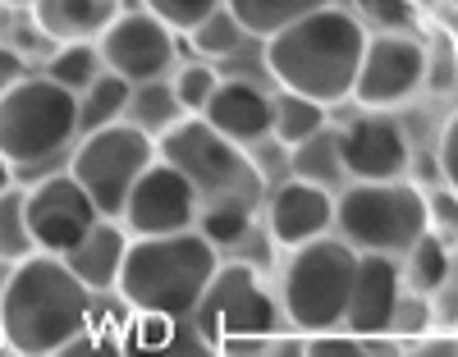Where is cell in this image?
<instances>
[{
    "instance_id": "7402d4cb",
    "label": "cell",
    "mask_w": 458,
    "mask_h": 357,
    "mask_svg": "<svg viewBox=\"0 0 458 357\" xmlns=\"http://www.w3.org/2000/svg\"><path fill=\"white\" fill-rule=\"evenodd\" d=\"M330 124V106L317 101V97H302L293 88H280L276 92V142L280 147H298V142H308L312 133H321Z\"/></svg>"
},
{
    "instance_id": "b9f144b4",
    "label": "cell",
    "mask_w": 458,
    "mask_h": 357,
    "mask_svg": "<svg viewBox=\"0 0 458 357\" xmlns=\"http://www.w3.org/2000/svg\"><path fill=\"white\" fill-rule=\"evenodd\" d=\"M449 5H454V10H458V0H449Z\"/></svg>"
},
{
    "instance_id": "e575fe53",
    "label": "cell",
    "mask_w": 458,
    "mask_h": 357,
    "mask_svg": "<svg viewBox=\"0 0 458 357\" xmlns=\"http://www.w3.org/2000/svg\"><path fill=\"white\" fill-rule=\"evenodd\" d=\"M358 19H371L376 28H408L417 14V0H353Z\"/></svg>"
},
{
    "instance_id": "e0dca14e",
    "label": "cell",
    "mask_w": 458,
    "mask_h": 357,
    "mask_svg": "<svg viewBox=\"0 0 458 357\" xmlns=\"http://www.w3.org/2000/svg\"><path fill=\"white\" fill-rule=\"evenodd\" d=\"M202 115L225 138H234L248 151L276 133V97L266 88H257V83H248V78H225Z\"/></svg>"
},
{
    "instance_id": "f546056e",
    "label": "cell",
    "mask_w": 458,
    "mask_h": 357,
    "mask_svg": "<svg viewBox=\"0 0 458 357\" xmlns=\"http://www.w3.org/2000/svg\"><path fill=\"white\" fill-rule=\"evenodd\" d=\"M170 83H174V97H179L183 115H202V110L211 106V97H216V88L225 83V78L211 69V60H188V64L174 69Z\"/></svg>"
},
{
    "instance_id": "2e32d148",
    "label": "cell",
    "mask_w": 458,
    "mask_h": 357,
    "mask_svg": "<svg viewBox=\"0 0 458 357\" xmlns=\"http://www.w3.org/2000/svg\"><path fill=\"white\" fill-rule=\"evenodd\" d=\"M335 207L339 197L321 183H308V179H289L280 183L271 197H266V229L280 248H302L312 238H326L335 234Z\"/></svg>"
},
{
    "instance_id": "4dcf8cb0",
    "label": "cell",
    "mask_w": 458,
    "mask_h": 357,
    "mask_svg": "<svg viewBox=\"0 0 458 357\" xmlns=\"http://www.w3.org/2000/svg\"><path fill=\"white\" fill-rule=\"evenodd\" d=\"M431 330H436V302H431V293H422V289H403V298H399V307H394V326H390V335L403 339V344H417V339L431 335Z\"/></svg>"
},
{
    "instance_id": "83f0119b",
    "label": "cell",
    "mask_w": 458,
    "mask_h": 357,
    "mask_svg": "<svg viewBox=\"0 0 458 357\" xmlns=\"http://www.w3.org/2000/svg\"><path fill=\"white\" fill-rule=\"evenodd\" d=\"M248 28L239 23V14L234 10H216L207 23H198L193 32H188V47H193L202 60H229V55H239L243 47H248Z\"/></svg>"
},
{
    "instance_id": "d590c367",
    "label": "cell",
    "mask_w": 458,
    "mask_h": 357,
    "mask_svg": "<svg viewBox=\"0 0 458 357\" xmlns=\"http://www.w3.org/2000/svg\"><path fill=\"white\" fill-rule=\"evenodd\" d=\"M431 302H436V326H445V330H458V243H454L449 270H445L440 289L431 293Z\"/></svg>"
},
{
    "instance_id": "52a82bcc",
    "label": "cell",
    "mask_w": 458,
    "mask_h": 357,
    "mask_svg": "<svg viewBox=\"0 0 458 357\" xmlns=\"http://www.w3.org/2000/svg\"><path fill=\"white\" fill-rule=\"evenodd\" d=\"M431 229L427 220V192L399 179H353L349 192H339L335 234L349 238L358 252H386L403 257L417 238Z\"/></svg>"
},
{
    "instance_id": "8fae6325",
    "label": "cell",
    "mask_w": 458,
    "mask_h": 357,
    "mask_svg": "<svg viewBox=\"0 0 458 357\" xmlns=\"http://www.w3.org/2000/svg\"><path fill=\"white\" fill-rule=\"evenodd\" d=\"M101 47V60L106 69H114L129 83H151V78H165L174 69V55H179V32L157 19L147 5L142 10H120L114 23L97 37Z\"/></svg>"
},
{
    "instance_id": "f1b7e54d",
    "label": "cell",
    "mask_w": 458,
    "mask_h": 357,
    "mask_svg": "<svg viewBox=\"0 0 458 357\" xmlns=\"http://www.w3.org/2000/svg\"><path fill=\"white\" fill-rule=\"evenodd\" d=\"M32 252H37V243H32V225H28V192L5 188L0 192V261L14 266Z\"/></svg>"
},
{
    "instance_id": "ba28073f",
    "label": "cell",
    "mask_w": 458,
    "mask_h": 357,
    "mask_svg": "<svg viewBox=\"0 0 458 357\" xmlns=\"http://www.w3.org/2000/svg\"><path fill=\"white\" fill-rule=\"evenodd\" d=\"M157 147L174 170L188 174L202 202H261V170L248 161V147L225 138L207 115H183L170 133L157 138Z\"/></svg>"
},
{
    "instance_id": "9a60e30c",
    "label": "cell",
    "mask_w": 458,
    "mask_h": 357,
    "mask_svg": "<svg viewBox=\"0 0 458 357\" xmlns=\"http://www.w3.org/2000/svg\"><path fill=\"white\" fill-rule=\"evenodd\" d=\"M403 261L386 252H358V275H353V298L344 330H353L358 339H380L394 326V307L403 298Z\"/></svg>"
},
{
    "instance_id": "d6a6232c",
    "label": "cell",
    "mask_w": 458,
    "mask_h": 357,
    "mask_svg": "<svg viewBox=\"0 0 458 357\" xmlns=\"http://www.w3.org/2000/svg\"><path fill=\"white\" fill-rule=\"evenodd\" d=\"M174 326H179V316H165V311H138V321H133V330H129L124 339H129L133 348H170Z\"/></svg>"
},
{
    "instance_id": "cb8c5ba5",
    "label": "cell",
    "mask_w": 458,
    "mask_h": 357,
    "mask_svg": "<svg viewBox=\"0 0 458 357\" xmlns=\"http://www.w3.org/2000/svg\"><path fill=\"white\" fill-rule=\"evenodd\" d=\"M326 5H335V0H229V10L239 14V23L252 37H261V42L271 32H280L284 23L312 14V10H326Z\"/></svg>"
},
{
    "instance_id": "4316f807",
    "label": "cell",
    "mask_w": 458,
    "mask_h": 357,
    "mask_svg": "<svg viewBox=\"0 0 458 357\" xmlns=\"http://www.w3.org/2000/svg\"><path fill=\"white\" fill-rule=\"evenodd\" d=\"M47 73L55 78V83H64L69 92H88L97 78L106 73L101 47H97V42H60V47L51 51Z\"/></svg>"
},
{
    "instance_id": "ab89813d",
    "label": "cell",
    "mask_w": 458,
    "mask_h": 357,
    "mask_svg": "<svg viewBox=\"0 0 458 357\" xmlns=\"http://www.w3.org/2000/svg\"><path fill=\"white\" fill-rule=\"evenodd\" d=\"M14 174H19V170L10 166V156L0 151V192H5V188H14Z\"/></svg>"
},
{
    "instance_id": "8992f818",
    "label": "cell",
    "mask_w": 458,
    "mask_h": 357,
    "mask_svg": "<svg viewBox=\"0 0 458 357\" xmlns=\"http://www.w3.org/2000/svg\"><path fill=\"white\" fill-rule=\"evenodd\" d=\"M353 275H358V248L349 238H312L289 252L284 280H280V302L293 330L321 335V330H344L353 298Z\"/></svg>"
},
{
    "instance_id": "9c48e42d",
    "label": "cell",
    "mask_w": 458,
    "mask_h": 357,
    "mask_svg": "<svg viewBox=\"0 0 458 357\" xmlns=\"http://www.w3.org/2000/svg\"><path fill=\"white\" fill-rule=\"evenodd\" d=\"M157 156H161L157 138L129 124V119H120V124H106V129H92L79 138V147L69 156V174L92 192L101 216H120L133 183L147 174V166Z\"/></svg>"
},
{
    "instance_id": "ffe728a7",
    "label": "cell",
    "mask_w": 458,
    "mask_h": 357,
    "mask_svg": "<svg viewBox=\"0 0 458 357\" xmlns=\"http://www.w3.org/2000/svg\"><path fill=\"white\" fill-rule=\"evenodd\" d=\"M289 170H293V179H308V183H321V188H335L344 174V151H339V129H321V133H312L308 142H298V147H289Z\"/></svg>"
},
{
    "instance_id": "8d00e7d4",
    "label": "cell",
    "mask_w": 458,
    "mask_h": 357,
    "mask_svg": "<svg viewBox=\"0 0 458 357\" xmlns=\"http://www.w3.org/2000/svg\"><path fill=\"white\" fill-rule=\"evenodd\" d=\"M308 353L312 357H362V339L349 330V335H339V330H321V335H308Z\"/></svg>"
},
{
    "instance_id": "1f68e13d",
    "label": "cell",
    "mask_w": 458,
    "mask_h": 357,
    "mask_svg": "<svg viewBox=\"0 0 458 357\" xmlns=\"http://www.w3.org/2000/svg\"><path fill=\"white\" fill-rule=\"evenodd\" d=\"M142 5L157 14V19H165L179 37H188L198 23H207L216 10H225L229 0H142Z\"/></svg>"
},
{
    "instance_id": "d6986e66",
    "label": "cell",
    "mask_w": 458,
    "mask_h": 357,
    "mask_svg": "<svg viewBox=\"0 0 458 357\" xmlns=\"http://www.w3.org/2000/svg\"><path fill=\"white\" fill-rule=\"evenodd\" d=\"M32 23L51 42H97V37L114 23L120 0H32Z\"/></svg>"
},
{
    "instance_id": "4fadbf2b",
    "label": "cell",
    "mask_w": 458,
    "mask_h": 357,
    "mask_svg": "<svg viewBox=\"0 0 458 357\" xmlns=\"http://www.w3.org/2000/svg\"><path fill=\"white\" fill-rule=\"evenodd\" d=\"M198 211H202V197L188 183V174L174 170L165 156H157L147 174L133 183L120 220L129 225V234H179V229H198Z\"/></svg>"
},
{
    "instance_id": "d4e9b609",
    "label": "cell",
    "mask_w": 458,
    "mask_h": 357,
    "mask_svg": "<svg viewBox=\"0 0 458 357\" xmlns=\"http://www.w3.org/2000/svg\"><path fill=\"white\" fill-rule=\"evenodd\" d=\"M449 257H454V243H449V238H440L436 229H427V234L399 257V261H403V280H408V289L436 293L440 280H445V270H449Z\"/></svg>"
},
{
    "instance_id": "603a6c76",
    "label": "cell",
    "mask_w": 458,
    "mask_h": 357,
    "mask_svg": "<svg viewBox=\"0 0 458 357\" xmlns=\"http://www.w3.org/2000/svg\"><path fill=\"white\" fill-rule=\"evenodd\" d=\"M129 97H133L129 78H120L114 69H106L88 92H79V124H83V133L106 129V124H120V119L129 115Z\"/></svg>"
},
{
    "instance_id": "f35d334b",
    "label": "cell",
    "mask_w": 458,
    "mask_h": 357,
    "mask_svg": "<svg viewBox=\"0 0 458 357\" xmlns=\"http://www.w3.org/2000/svg\"><path fill=\"white\" fill-rule=\"evenodd\" d=\"M19 78H28V60L14 47H0V101H5V92L19 83Z\"/></svg>"
},
{
    "instance_id": "7c38bea8",
    "label": "cell",
    "mask_w": 458,
    "mask_h": 357,
    "mask_svg": "<svg viewBox=\"0 0 458 357\" xmlns=\"http://www.w3.org/2000/svg\"><path fill=\"white\" fill-rule=\"evenodd\" d=\"M97 220H101V207L69 170L42 179L28 192V225H32L37 252H55V257L73 252L92 234Z\"/></svg>"
},
{
    "instance_id": "7a4b0ae2",
    "label": "cell",
    "mask_w": 458,
    "mask_h": 357,
    "mask_svg": "<svg viewBox=\"0 0 458 357\" xmlns=\"http://www.w3.org/2000/svg\"><path fill=\"white\" fill-rule=\"evenodd\" d=\"M367 37L371 32L362 28L358 10L349 14L339 5H326L266 37V69H271L280 88H293L302 97L335 106L344 97H353Z\"/></svg>"
},
{
    "instance_id": "74e56055",
    "label": "cell",
    "mask_w": 458,
    "mask_h": 357,
    "mask_svg": "<svg viewBox=\"0 0 458 357\" xmlns=\"http://www.w3.org/2000/svg\"><path fill=\"white\" fill-rule=\"evenodd\" d=\"M440 174L458 192V110L449 115V124L440 129Z\"/></svg>"
},
{
    "instance_id": "5b68a950",
    "label": "cell",
    "mask_w": 458,
    "mask_h": 357,
    "mask_svg": "<svg viewBox=\"0 0 458 357\" xmlns=\"http://www.w3.org/2000/svg\"><path fill=\"white\" fill-rule=\"evenodd\" d=\"M284 302L266 289L261 270L248 261H220L193 311L202 339L220 353H266L280 335Z\"/></svg>"
},
{
    "instance_id": "3957f363",
    "label": "cell",
    "mask_w": 458,
    "mask_h": 357,
    "mask_svg": "<svg viewBox=\"0 0 458 357\" xmlns=\"http://www.w3.org/2000/svg\"><path fill=\"white\" fill-rule=\"evenodd\" d=\"M216 266H220V248L202 229L133 234L124 270H120V298L133 311L193 316Z\"/></svg>"
},
{
    "instance_id": "60d3db41",
    "label": "cell",
    "mask_w": 458,
    "mask_h": 357,
    "mask_svg": "<svg viewBox=\"0 0 458 357\" xmlns=\"http://www.w3.org/2000/svg\"><path fill=\"white\" fill-rule=\"evenodd\" d=\"M0 5H32V0H0Z\"/></svg>"
},
{
    "instance_id": "277c9868",
    "label": "cell",
    "mask_w": 458,
    "mask_h": 357,
    "mask_svg": "<svg viewBox=\"0 0 458 357\" xmlns=\"http://www.w3.org/2000/svg\"><path fill=\"white\" fill-rule=\"evenodd\" d=\"M79 92L55 83L51 73H28L0 101V151L19 174L55 166L64 151L79 147Z\"/></svg>"
},
{
    "instance_id": "836d02e7",
    "label": "cell",
    "mask_w": 458,
    "mask_h": 357,
    "mask_svg": "<svg viewBox=\"0 0 458 357\" xmlns=\"http://www.w3.org/2000/svg\"><path fill=\"white\" fill-rule=\"evenodd\" d=\"M427 220L440 238H449V243H458V192L445 183V188H431L427 192Z\"/></svg>"
},
{
    "instance_id": "44dd1931",
    "label": "cell",
    "mask_w": 458,
    "mask_h": 357,
    "mask_svg": "<svg viewBox=\"0 0 458 357\" xmlns=\"http://www.w3.org/2000/svg\"><path fill=\"white\" fill-rule=\"evenodd\" d=\"M129 124H138L142 133L161 138L170 133L179 119H183V106L174 97V83L170 78H151V83H133V97H129Z\"/></svg>"
},
{
    "instance_id": "ac0fdd59",
    "label": "cell",
    "mask_w": 458,
    "mask_h": 357,
    "mask_svg": "<svg viewBox=\"0 0 458 357\" xmlns=\"http://www.w3.org/2000/svg\"><path fill=\"white\" fill-rule=\"evenodd\" d=\"M129 243H133L129 225L120 216H101L83 243L73 252H64V261L92 293H110V289H120V270H124Z\"/></svg>"
},
{
    "instance_id": "5bb4252c",
    "label": "cell",
    "mask_w": 458,
    "mask_h": 357,
    "mask_svg": "<svg viewBox=\"0 0 458 357\" xmlns=\"http://www.w3.org/2000/svg\"><path fill=\"white\" fill-rule=\"evenodd\" d=\"M349 179H399L408 174V133L390 110H367L339 129Z\"/></svg>"
},
{
    "instance_id": "30bf717a",
    "label": "cell",
    "mask_w": 458,
    "mask_h": 357,
    "mask_svg": "<svg viewBox=\"0 0 458 357\" xmlns=\"http://www.w3.org/2000/svg\"><path fill=\"white\" fill-rule=\"evenodd\" d=\"M427 69H431V55L408 28H376L367 37L353 97L367 110H394L422 92Z\"/></svg>"
},
{
    "instance_id": "484cf974",
    "label": "cell",
    "mask_w": 458,
    "mask_h": 357,
    "mask_svg": "<svg viewBox=\"0 0 458 357\" xmlns=\"http://www.w3.org/2000/svg\"><path fill=\"white\" fill-rule=\"evenodd\" d=\"M257 220V202H239V197H225V202H202L198 211V229L211 238L216 248H234L252 234Z\"/></svg>"
},
{
    "instance_id": "6da1fadb",
    "label": "cell",
    "mask_w": 458,
    "mask_h": 357,
    "mask_svg": "<svg viewBox=\"0 0 458 357\" xmlns=\"http://www.w3.org/2000/svg\"><path fill=\"white\" fill-rule=\"evenodd\" d=\"M92 321V289L55 252L10 266L0 289V335L14 353H64Z\"/></svg>"
}]
</instances>
